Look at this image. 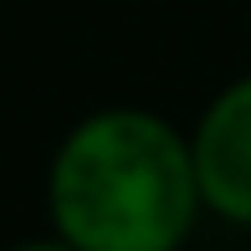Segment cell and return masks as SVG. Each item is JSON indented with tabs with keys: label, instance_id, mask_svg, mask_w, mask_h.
Masks as SVG:
<instances>
[{
	"label": "cell",
	"instance_id": "cell-2",
	"mask_svg": "<svg viewBox=\"0 0 251 251\" xmlns=\"http://www.w3.org/2000/svg\"><path fill=\"white\" fill-rule=\"evenodd\" d=\"M190 154L205 210L231 226H251V72L231 77L205 102Z\"/></svg>",
	"mask_w": 251,
	"mask_h": 251
},
{
	"label": "cell",
	"instance_id": "cell-1",
	"mask_svg": "<svg viewBox=\"0 0 251 251\" xmlns=\"http://www.w3.org/2000/svg\"><path fill=\"white\" fill-rule=\"evenodd\" d=\"M51 236L77 251H179L205 200L190 139L149 108H98L47 169Z\"/></svg>",
	"mask_w": 251,
	"mask_h": 251
},
{
	"label": "cell",
	"instance_id": "cell-3",
	"mask_svg": "<svg viewBox=\"0 0 251 251\" xmlns=\"http://www.w3.org/2000/svg\"><path fill=\"white\" fill-rule=\"evenodd\" d=\"M5 251H77V246H67L62 236H36V241H16V246H5Z\"/></svg>",
	"mask_w": 251,
	"mask_h": 251
}]
</instances>
